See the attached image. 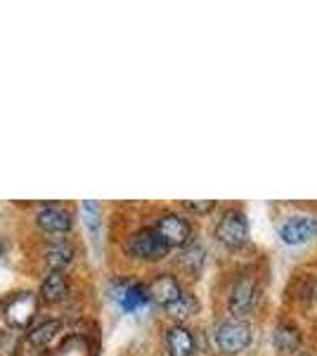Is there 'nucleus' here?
Returning <instances> with one entry per match:
<instances>
[{"label":"nucleus","instance_id":"obj_17","mask_svg":"<svg viewBox=\"0 0 317 356\" xmlns=\"http://www.w3.org/2000/svg\"><path fill=\"white\" fill-rule=\"evenodd\" d=\"M199 309V302L194 300L189 292H182L180 295V300H175L171 304V307H166V314L171 316V318H178V321H185V318H189L194 312Z\"/></svg>","mask_w":317,"mask_h":356},{"label":"nucleus","instance_id":"obj_6","mask_svg":"<svg viewBox=\"0 0 317 356\" xmlns=\"http://www.w3.org/2000/svg\"><path fill=\"white\" fill-rule=\"evenodd\" d=\"M280 238L286 245H303L317 238V219L313 216H291L284 226L280 228Z\"/></svg>","mask_w":317,"mask_h":356},{"label":"nucleus","instance_id":"obj_13","mask_svg":"<svg viewBox=\"0 0 317 356\" xmlns=\"http://www.w3.org/2000/svg\"><path fill=\"white\" fill-rule=\"evenodd\" d=\"M43 259L50 266V271H62L74 259V247L69 243H53L43 250Z\"/></svg>","mask_w":317,"mask_h":356},{"label":"nucleus","instance_id":"obj_8","mask_svg":"<svg viewBox=\"0 0 317 356\" xmlns=\"http://www.w3.org/2000/svg\"><path fill=\"white\" fill-rule=\"evenodd\" d=\"M182 292L185 290L180 288V283L175 280V275H171V273L157 275V278L152 280V285H149V297H152L154 302H159L164 309L171 307L175 300H180Z\"/></svg>","mask_w":317,"mask_h":356},{"label":"nucleus","instance_id":"obj_14","mask_svg":"<svg viewBox=\"0 0 317 356\" xmlns=\"http://www.w3.org/2000/svg\"><path fill=\"white\" fill-rule=\"evenodd\" d=\"M60 330H62L60 321H43V323H38L36 328L28 330L26 342L31 344V347L43 349V347H48V344L53 342L57 335H60Z\"/></svg>","mask_w":317,"mask_h":356},{"label":"nucleus","instance_id":"obj_21","mask_svg":"<svg viewBox=\"0 0 317 356\" xmlns=\"http://www.w3.org/2000/svg\"><path fill=\"white\" fill-rule=\"evenodd\" d=\"M5 252V243H3V238H0V254Z\"/></svg>","mask_w":317,"mask_h":356},{"label":"nucleus","instance_id":"obj_3","mask_svg":"<svg viewBox=\"0 0 317 356\" xmlns=\"http://www.w3.org/2000/svg\"><path fill=\"white\" fill-rule=\"evenodd\" d=\"M216 238L228 247V250H239L249 238V221H246L244 211L228 209L221 216L216 226Z\"/></svg>","mask_w":317,"mask_h":356},{"label":"nucleus","instance_id":"obj_9","mask_svg":"<svg viewBox=\"0 0 317 356\" xmlns=\"http://www.w3.org/2000/svg\"><path fill=\"white\" fill-rule=\"evenodd\" d=\"M36 223L40 231L60 235L71 228V216H69V211L60 209V207H43L36 214Z\"/></svg>","mask_w":317,"mask_h":356},{"label":"nucleus","instance_id":"obj_15","mask_svg":"<svg viewBox=\"0 0 317 356\" xmlns=\"http://www.w3.org/2000/svg\"><path fill=\"white\" fill-rule=\"evenodd\" d=\"M149 300H152L149 297V288H145V285H128V288L121 292V309L123 312H135V309L145 307Z\"/></svg>","mask_w":317,"mask_h":356},{"label":"nucleus","instance_id":"obj_7","mask_svg":"<svg viewBox=\"0 0 317 356\" xmlns=\"http://www.w3.org/2000/svg\"><path fill=\"white\" fill-rule=\"evenodd\" d=\"M253 304H256V280L253 278H239L234 283V288L230 290L228 297V309L232 316H246L251 314Z\"/></svg>","mask_w":317,"mask_h":356},{"label":"nucleus","instance_id":"obj_20","mask_svg":"<svg viewBox=\"0 0 317 356\" xmlns=\"http://www.w3.org/2000/svg\"><path fill=\"white\" fill-rule=\"evenodd\" d=\"M187 211H194V214H209V211L216 207L213 200H206V202H182Z\"/></svg>","mask_w":317,"mask_h":356},{"label":"nucleus","instance_id":"obj_10","mask_svg":"<svg viewBox=\"0 0 317 356\" xmlns=\"http://www.w3.org/2000/svg\"><path fill=\"white\" fill-rule=\"evenodd\" d=\"M40 297L48 304L65 302L69 297V280L65 271H50L40 283Z\"/></svg>","mask_w":317,"mask_h":356},{"label":"nucleus","instance_id":"obj_2","mask_svg":"<svg viewBox=\"0 0 317 356\" xmlns=\"http://www.w3.org/2000/svg\"><path fill=\"white\" fill-rule=\"evenodd\" d=\"M216 344H218V349L228 356L244 352L251 344V328L239 318L223 321L216 328Z\"/></svg>","mask_w":317,"mask_h":356},{"label":"nucleus","instance_id":"obj_1","mask_svg":"<svg viewBox=\"0 0 317 356\" xmlns=\"http://www.w3.org/2000/svg\"><path fill=\"white\" fill-rule=\"evenodd\" d=\"M169 243L159 235L157 228H140L128 238V254L142 261H159L169 254Z\"/></svg>","mask_w":317,"mask_h":356},{"label":"nucleus","instance_id":"obj_4","mask_svg":"<svg viewBox=\"0 0 317 356\" xmlns=\"http://www.w3.org/2000/svg\"><path fill=\"white\" fill-rule=\"evenodd\" d=\"M38 312V300L33 292H15L8 302H5V321L12 328H26Z\"/></svg>","mask_w":317,"mask_h":356},{"label":"nucleus","instance_id":"obj_18","mask_svg":"<svg viewBox=\"0 0 317 356\" xmlns=\"http://www.w3.org/2000/svg\"><path fill=\"white\" fill-rule=\"evenodd\" d=\"M83 219L88 223L90 233L97 235L100 233V204L95 202V200H88V202H83Z\"/></svg>","mask_w":317,"mask_h":356},{"label":"nucleus","instance_id":"obj_19","mask_svg":"<svg viewBox=\"0 0 317 356\" xmlns=\"http://www.w3.org/2000/svg\"><path fill=\"white\" fill-rule=\"evenodd\" d=\"M17 347H19L17 332H8V330L0 332V356H15Z\"/></svg>","mask_w":317,"mask_h":356},{"label":"nucleus","instance_id":"obj_12","mask_svg":"<svg viewBox=\"0 0 317 356\" xmlns=\"http://www.w3.org/2000/svg\"><path fill=\"white\" fill-rule=\"evenodd\" d=\"M273 342L282 354H293L301 344V330L293 323H280L273 332Z\"/></svg>","mask_w":317,"mask_h":356},{"label":"nucleus","instance_id":"obj_16","mask_svg":"<svg viewBox=\"0 0 317 356\" xmlns=\"http://www.w3.org/2000/svg\"><path fill=\"white\" fill-rule=\"evenodd\" d=\"M180 266L187 268L192 275H197L201 271V266H204V247L197 243H189L187 247H182Z\"/></svg>","mask_w":317,"mask_h":356},{"label":"nucleus","instance_id":"obj_5","mask_svg":"<svg viewBox=\"0 0 317 356\" xmlns=\"http://www.w3.org/2000/svg\"><path fill=\"white\" fill-rule=\"evenodd\" d=\"M154 228L169 243V247H187L189 238H192V226L180 214H164Z\"/></svg>","mask_w":317,"mask_h":356},{"label":"nucleus","instance_id":"obj_11","mask_svg":"<svg viewBox=\"0 0 317 356\" xmlns=\"http://www.w3.org/2000/svg\"><path fill=\"white\" fill-rule=\"evenodd\" d=\"M166 347L171 356H192L194 352V337L185 325H173L166 332Z\"/></svg>","mask_w":317,"mask_h":356}]
</instances>
